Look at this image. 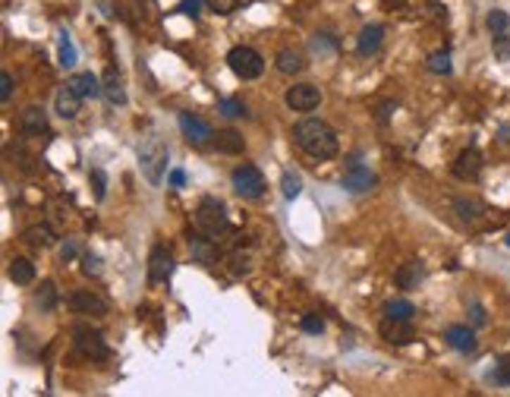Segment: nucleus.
I'll use <instances>...</instances> for the list:
<instances>
[{"label":"nucleus","mask_w":510,"mask_h":397,"mask_svg":"<svg viewBox=\"0 0 510 397\" xmlns=\"http://www.w3.org/2000/svg\"><path fill=\"white\" fill-rule=\"evenodd\" d=\"M498 142H510V126H501L498 130Z\"/></svg>","instance_id":"nucleus-48"},{"label":"nucleus","mask_w":510,"mask_h":397,"mask_svg":"<svg viewBox=\"0 0 510 397\" xmlns=\"http://www.w3.org/2000/svg\"><path fill=\"white\" fill-rule=\"evenodd\" d=\"M495 38V54H498L501 60H510V32L504 35H492Z\"/></svg>","instance_id":"nucleus-40"},{"label":"nucleus","mask_w":510,"mask_h":397,"mask_svg":"<svg viewBox=\"0 0 510 397\" xmlns=\"http://www.w3.org/2000/svg\"><path fill=\"white\" fill-rule=\"evenodd\" d=\"M290 136L312 161H331L334 154L340 152L337 133H334L321 117H303L299 123H293Z\"/></svg>","instance_id":"nucleus-1"},{"label":"nucleus","mask_w":510,"mask_h":397,"mask_svg":"<svg viewBox=\"0 0 510 397\" xmlns=\"http://www.w3.org/2000/svg\"><path fill=\"white\" fill-rule=\"evenodd\" d=\"M425 66H428L432 73H438V76H447V73L454 70V63H451V51H447V48H444V51H435L432 57H428V63H425Z\"/></svg>","instance_id":"nucleus-32"},{"label":"nucleus","mask_w":510,"mask_h":397,"mask_svg":"<svg viewBox=\"0 0 510 397\" xmlns=\"http://www.w3.org/2000/svg\"><path fill=\"white\" fill-rule=\"evenodd\" d=\"M344 190L347 193H353V196H359V193H368V190H375V183H378V177H375L372 171H368L366 164L353 154L350 161H347V167H344Z\"/></svg>","instance_id":"nucleus-6"},{"label":"nucleus","mask_w":510,"mask_h":397,"mask_svg":"<svg viewBox=\"0 0 510 397\" xmlns=\"http://www.w3.org/2000/svg\"><path fill=\"white\" fill-rule=\"evenodd\" d=\"M76 338H73V344H76V350L85 356V360H107V344H104V338L98 331H92V328H76Z\"/></svg>","instance_id":"nucleus-9"},{"label":"nucleus","mask_w":510,"mask_h":397,"mask_svg":"<svg viewBox=\"0 0 510 397\" xmlns=\"http://www.w3.org/2000/svg\"><path fill=\"white\" fill-rule=\"evenodd\" d=\"M504 243H507V246H510V233H507V240H504Z\"/></svg>","instance_id":"nucleus-49"},{"label":"nucleus","mask_w":510,"mask_h":397,"mask_svg":"<svg viewBox=\"0 0 510 397\" xmlns=\"http://www.w3.org/2000/svg\"><path fill=\"white\" fill-rule=\"evenodd\" d=\"M82 274H89V278H98V274H101V259H98L95 252L82 255Z\"/></svg>","instance_id":"nucleus-38"},{"label":"nucleus","mask_w":510,"mask_h":397,"mask_svg":"<svg viewBox=\"0 0 510 397\" xmlns=\"http://www.w3.org/2000/svg\"><path fill=\"white\" fill-rule=\"evenodd\" d=\"M79 255V240L76 237H70L63 246H60V262H73Z\"/></svg>","instance_id":"nucleus-41"},{"label":"nucleus","mask_w":510,"mask_h":397,"mask_svg":"<svg viewBox=\"0 0 510 397\" xmlns=\"http://www.w3.org/2000/svg\"><path fill=\"white\" fill-rule=\"evenodd\" d=\"M6 274H10L13 284H32V281H35V265H32L29 259H13Z\"/></svg>","instance_id":"nucleus-23"},{"label":"nucleus","mask_w":510,"mask_h":397,"mask_svg":"<svg viewBox=\"0 0 510 397\" xmlns=\"http://www.w3.org/2000/svg\"><path fill=\"white\" fill-rule=\"evenodd\" d=\"M208 6H211L218 16H230V13L240 6V0H208Z\"/></svg>","instance_id":"nucleus-39"},{"label":"nucleus","mask_w":510,"mask_h":397,"mask_svg":"<svg viewBox=\"0 0 510 397\" xmlns=\"http://www.w3.org/2000/svg\"><path fill=\"white\" fill-rule=\"evenodd\" d=\"M485 25H488V32H492V35H504V32H510V16L504 10H488Z\"/></svg>","instance_id":"nucleus-31"},{"label":"nucleus","mask_w":510,"mask_h":397,"mask_svg":"<svg viewBox=\"0 0 510 397\" xmlns=\"http://www.w3.org/2000/svg\"><path fill=\"white\" fill-rule=\"evenodd\" d=\"M391 111H394V104H391V101H387V104H381V111H378V120H387V117H391Z\"/></svg>","instance_id":"nucleus-47"},{"label":"nucleus","mask_w":510,"mask_h":397,"mask_svg":"<svg viewBox=\"0 0 510 397\" xmlns=\"http://www.w3.org/2000/svg\"><path fill=\"white\" fill-rule=\"evenodd\" d=\"M218 111L224 114L227 120H237V117H243V114H246V104L240 98H220L218 101Z\"/></svg>","instance_id":"nucleus-33"},{"label":"nucleus","mask_w":510,"mask_h":397,"mask_svg":"<svg viewBox=\"0 0 510 397\" xmlns=\"http://www.w3.org/2000/svg\"><path fill=\"white\" fill-rule=\"evenodd\" d=\"M66 303H70L73 312L95 315V319H101V315H107V303H104L101 297H98V293H92V291H76V293H70V297H66Z\"/></svg>","instance_id":"nucleus-11"},{"label":"nucleus","mask_w":510,"mask_h":397,"mask_svg":"<svg viewBox=\"0 0 510 397\" xmlns=\"http://www.w3.org/2000/svg\"><path fill=\"white\" fill-rule=\"evenodd\" d=\"M227 66L233 70L237 79H259L265 73V60L249 44H237V48L227 51Z\"/></svg>","instance_id":"nucleus-4"},{"label":"nucleus","mask_w":510,"mask_h":397,"mask_svg":"<svg viewBox=\"0 0 510 397\" xmlns=\"http://www.w3.org/2000/svg\"><path fill=\"white\" fill-rule=\"evenodd\" d=\"M25 240H29L32 246H54L57 237H54V231L48 224H32L29 231H25Z\"/></svg>","instance_id":"nucleus-28"},{"label":"nucleus","mask_w":510,"mask_h":397,"mask_svg":"<svg viewBox=\"0 0 510 397\" xmlns=\"http://www.w3.org/2000/svg\"><path fill=\"white\" fill-rule=\"evenodd\" d=\"M312 51H318V54H331V51H334V42H328L325 35H315V38H312Z\"/></svg>","instance_id":"nucleus-45"},{"label":"nucleus","mask_w":510,"mask_h":397,"mask_svg":"<svg viewBox=\"0 0 510 397\" xmlns=\"http://www.w3.org/2000/svg\"><path fill=\"white\" fill-rule=\"evenodd\" d=\"M19 126H23V133H29V136L48 133V114H44V107H38V104L25 107L23 117H19Z\"/></svg>","instance_id":"nucleus-17"},{"label":"nucleus","mask_w":510,"mask_h":397,"mask_svg":"<svg viewBox=\"0 0 510 397\" xmlns=\"http://www.w3.org/2000/svg\"><path fill=\"white\" fill-rule=\"evenodd\" d=\"M280 193H284V199H297L299 193H303V177H299L297 171H284V177H280Z\"/></svg>","instance_id":"nucleus-29"},{"label":"nucleus","mask_w":510,"mask_h":397,"mask_svg":"<svg viewBox=\"0 0 510 397\" xmlns=\"http://www.w3.org/2000/svg\"><path fill=\"white\" fill-rule=\"evenodd\" d=\"M89 183H92V190H95V199L104 202V196H107V177H104L101 167H92V171H89Z\"/></svg>","instance_id":"nucleus-34"},{"label":"nucleus","mask_w":510,"mask_h":397,"mask_svg":"<svg viewBox=\"0 0 510 397\" xmlns=\"http://www.w3.org/2000/svg\"><path fill=\"white\" fill-rule=\"evenodd\" d=\"M495 381L510 388V353H504L498 362H495Z\"/></svg>","instance_id":"nucleus-36"},{"label":"nucleus","mask_w":510,"mask_h":397,"mask_svg":"<svg viewBox=\"0 0 510 397\" xmlns=\"http://www.w3.org/2000/svg\"><path fill=\"white\" fill-rule=\"evenodd\" d=\"M381 42H385V29L381 25H366L356 38V51L359 57H372V54L381 51Z\"/></svg>","instance_id":"nucleus-18"},{"label":"nucleus","mask_w":510,"mask_h":397,"mask_svg":"<svg viewBox=\"0 0 510 397\" xmlns=\"http://www.w3.org/2000/svg\"><path fill=\"white\" fill-rule=\"evenodd\" d=\"M416 315V306L409 300H391L385 303V319L391 322H409Z\"/></svg>","instance_id":"nucleus-25"},{"label":"nucleus","mask_w":510,"mask_h":397,"mask_svg":"<svg viewBox=\"0 0 510 397\" xmlns=\"http://www.w3.org/2000/svg\"><path fill=\"white\" fill-rule=\"evenodd\" d=\"M196 231L202 233V237H211V240L224 237V233L230 231V218H227V205H224V202L214 199V196H205L202 202H199V208H196Z\"/></svg>","instance_id":"nucleus-3"},{"label":"nucleus","mask_w":510,"mask_h":397,"mask_svg":"<svg viewBox=\"0 0 510 397\" xmlns=\"http://www.w3.org/2000/svg\"><path fill=\"white\" fill-rule=\"evenodd\" d=\"M299 328H303L306 334H325V319H321V315H303Z\"/></svg>","instance_id":"nucleus-37"},{"label":"nucleus","mask_w":510,"mask_h":397,"mask_svg":"<svg viewBox=\"0 0 510 397\" xmlns=\"http://www.w3.org/2000/svg\"><path fill=\"white\" fill-rule=\"evenodd\" d=\"M10 95H13V76L10 73H0V98L10 101Z\"/></svg>","instance_id":"nucleus-44"},{"label":"nucleus","mask_w":510,"mask_h":397,"mask_svg":"<svg viewBox=\"0 0 510 397\" xmlns=\"http://www.w3.org/2000/svg\"><path fill=\"white\" fill-rule=\"evenodd\" d=\"M189 249H192V259L202 262V265H214V262H218V240L199 233V237H192Z\"/></svg>","instance_id":"nucleus-20"},{"label":"nucleus","mask_w":510,"mask_h":397,"mask_svg":"<svg viewBox=\"0 0 510 397\" xmlns=\"http://www.w3.org/2000/svg\"><path fill=\"white\" fill-rule=\"evenodd\" d=\"M482 173V152L479 149H466L457 154L454 161V177L457 180H475Z\"/></svg>","instance_id":"nucleus-13"},{"label":"nucleus","mask_w":510,"mask_h":397,"mask_svg":"<svg viewBox=\"0 0 510 397\" xmlns=\"http://www.w3.org/2000/svg\"><path fill=\"white\" fill-rule=\"evenodd\" d=\"M101 83H104V95H107V101H111V104H120L123 107L126 104V89H123V79H120V73L113 70H107L104 76H101Z\"/></svg>","instance_id":"nucleus-21"},{"label":"nucleus","mask_w":510,"mask_h":397,"mask_svg":"<svg viewBox=\"0 0 510 397\" xmlns=\"http://www.w3.org/2000/svg\"><path fill=\"white\" fill-rule=\"evenodd\" d=\"M170 271H173L170 249H167L164 243L151 246V252H149V284H164V281L170 278Z\"/></svg>","instance_id":"nucleus-10"},{"label":"nucleus","mask_w":510,"mask_h":397,"mask_svg":"<svg viewBox=\"0 0 510 397\" xmlns=\"http://www.w3.org/2000/svg\"><path fill=\"white\" fill-rule=\"evenodd\" d=\"M321 89L318 85H312V83H297V85H290L287 89V95H284V101H287V107L290 111H299V114H309V111H315V107L321 104Z\"/></svg>","instance_id":"nucleus-7"},{"label":"nucleus","mask_w":510,"mask_h":397,"mask_svg":"<svg viewBox=\"0 0 510 397\" xmlns=\"http://www.w3.org/2000/svg\"><path fill=\"white\" fill-rule=\"evenodd\" d=\"M70 85H73V89H76L85 101L104 95V83L95 76V73H73V76H70Z\"/></svg>","instance_id":"nucleus-16"},{"label":"nucleus","mask_w":510,"mask_h":397,"mask_svg":"<svg viewBox=\"0 0 510 397\" xmlns=\"http://www.w3.org/2000/svg\"><path fill=\"white\" fill-rule=\"evenodd\" d=\"M57 57H60V66L63 70H73L76 66V60H79V51H76V44H73V35L66 29H60L57 32Z\"/></svg>","instance_id":"nucleus-22"},{"label":"nucleus","mask_w":510,"mask_h":397,"mask_svg":"<svg viewBox=\"0 0 510 397\" xmlns=\"http://www.w3.org/2000/svg\"><path fill=\"white\" fill-rule=\"evenodd\" d=\"M454 208L460 212L463 221H479V218H482V202H475V199H463V196H457V199H454Z\"/></svg>","instance_id":"nucleus-30"},{"label":"nucleus","mask_w":510,"mask_h":397,"mask_svg":"<svg viewBox=\"0 0 510 397\" xmlns=\"http://www.w3.org/2000/svg\"><path fill=\"white\" fill-rule=\"evenodd\" d=\"M444 341L451 344L454 350H460V353H473L475 347H479V341H475V331L469 325H451L444 331Z\"/></svg>","instance_id":"nucleus-14"},{"label":"nucleus","mask_w":510,"mask_h":397,"mask_svg":"<svg viewBox=\"0 0 510 397\" xmlns=\"http://www.w3.org/2000/svg\"><path fill=\"white\" fill-rule=\"evenodd\" d=\"M180 13H186V16H192L196 19L199 16V10H202V0H180V6H177Z\"/></svg>","instance_id":"nucleus-42"},{"label":"nucleus","mask_w":510,"mask_h":397,"mask_svg":"<svg viewBox=\"0 0 510 397\" xmlns=\"http://www.w3.org/2000/svg\"><path fill=\"white\" fill-rule=\"evenodd\" d=\"M170 186H173V190L186 186V171H183V167H173V171H170Z\"/></svg>","instance_id":"nucleus-46"},{"label":"nucleus","mask_w":510,"mask_h":397,"mask_svg":"<svg viewBox=\"0 0 510 397\" xmlns=\"http://www.w3.org/2000/svg\"><path fill=\"white\" fill-rule=\"evenodd\" d=\"M249 262H252V259H249L246 252H233V255H230V271L237 274V278H243V274H249V271H252Z\"/></svg>","instance_id":"nucleus-35"},{"label":"nucleus","mask_w":510,"mask_h":397,"mask_svg":"<svg viewBox=\"0 0 510 397\" xmlns=\"http://www.w3.org/2000/svg\"><path fill=\"white\" fill-rule=\"evenodd\" d=\"M82 95H79L76 89H73L70 83L66 85H60L57 89V95H54V111H57V117H63V120H73L79 114V107H82Z\"/></svg>","instance_id":"nucleus-12"},{"label":"nucleus","mask_w":510,"mask_h":397,"mask_svg":"<svg viewBox=\"0 0 510 397\" xmlns=\"http://www.w3.org/2000/svg\"><path fill=\"white\" fill-rule=\"evenodd\" d=\"M211 145H214V149H218L220 154H243L246 139L240 136L237 130H220V133H214Z\"/></svg>","instance_id":"nucleus-19"},{"label":"nucleus","mask_w":510,"mask_h":397,"mask_svg":"<svg viewBox=\"0 0 510 397\" xmlns=\"http://www.w3.org/2000/svg\"><path fill=\"white\" fill-rule=\"evenodd\" d=\"M230 183H233V193H237L240 199H261L265 196V177H261V171L255 164L233 167Z\"/></svg>","instance_id":"nucleus-5"},{"label":"nucleus","mask_w":510,"mask_h":397,"mask_svg":"<svg viewBox=\"0 0 510 397\" xmlns=\"http://www.w3.org/2000/svg\"><path fill=\"white\" fill-rule=\"evenodd\" d=\"M400 325H406V322H394L391 325V319H385V325H381L385 341H391V344H409V341H413V331H409V328H400Z\"/></svg>","instance_id":"nucleus-27"},{"label":"nucleus","mask_w":510,"mask_h":397,"mask_svg":"<svg viewBox=\"0 0 510 397\" xmlns=\"http://www.w3.org/2000/svg\"><path fill=\"white\" fill-rule=\"evenodd\" d=\"M167 161H170V152H167L164 139L158 133H149V136L139 142V171L149 180V186H161L167 173Z\"/></svg>","instance_id":"nucleus-2"},{"label":"nucleus","mask_w":510,"mask_h":397,"mask_svg":"<svg viewBox=\"0 0 510 397\" xmlns=\"http://www.w3.org/2000/svg\"><path fill=\"white\" fill-rule=\"evenodd\" d=\"M35 306L42 312H54L57 309V287H54V281H42V287L35 291Z\"/></svg>","instance_id":"nucleus-26"},{"label":"nucleus","mask_w":510,"mask_h":397,"mask_svg":"<svg viewBox=\"0 0 510 397\" xmlns=\"http://www.w3.org/2000/svg\"><path fill=\"white\" fill-rule=\"evenodd\" d=\"M180 133H183V139L189 145H208L214 139V130L205 123L202 117H196V114L183 111L180 114Z\"/></svg>","instance_id":"nucleus-8"},{"label":"nucleus","mask_w":510,"mask_h":397,"mask_svg":"<svg viewBox=\"0 0 510 397\" xmlns=\"http://www.w3.org/2000/svg\"><path fill=\"white\" fill-rule=\"evenodd\" d=\"M394 281H397V287H404V291H416V287L425 281V265H422V262H404V265L394 271Z\"/></svg>","instance_id":"nucleus-15"},{"label":"nucleus","mask_w":510,"mask_h":397,"mask_svg":"<svg viewBox=\"0 0 510 397\" xmlns=\"http://www.w3.org/2000/svg\"><path fill=\"white\" fill-rule=\"evenodd\" d=\"M469 319H473V325H479V328H482V325L488 322V315H485V309H482L479 303H473V306H469Z\"/></svg>","instance_id":"nucleus-43"},{"label":"nucleus","mask_w":510,"mask_h":397,"mask_svg":"<svg viewBox=\"0 0 510 397\" xmlns=\"http://www.w3.org/2000/svg\"><path fill=\"white\" fill-rule=\"evenodd\" d=\"M278 70L280 73H287V76H290V73H303L306 70V57L299 51H280L278 54Z\"/></svg>","instance_id":"nucleus-24"}]
</instances>
